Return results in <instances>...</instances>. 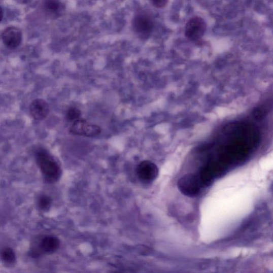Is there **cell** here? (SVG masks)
<instances>
[{
	"label": "cell",
	"instance_id": "7",
	"mask_svg": "<svg viewBox=\"0 0 273 273\" xmlns=\"http://www.w3.org/2000/svg\"><path fill=\"white\" fill-rule=\"evenodd\" d=\"M50 112L49 104L46 101L41 99H36L30 104L29 113L31 117L38 121L46 119Z\"/></svg>",
	"mask_w": 273,
	"mask_h": 273
},
{
	"label": "cell",
	"instance_id": "8",
	"mask_svg": "<svg viewBox=\"0 0 273 273\" xmlns=\"http://www.w3.org/2000/svg\"><path fill=\"white\" fill-rule=\"evenodd\" d=\"M197 178L193 175H187L181 178L178 186L183 194L195 196L198 193L199 186Z\"/></svg>",
	"mask_w": 273,
	"mask_h": 273
},
{
	"label": "cell",
	"instance_id": "4",
	"mask_svg": "<svg viewBox=\"0 0 273 273\" xmlns=\"http://www.w3.org/2000/svg\"><path fill=\"white\" fill-rule=\"evenodd\" d=\"M70 131L73 134L93 138L101 132V128L96 124L90 123L85 119H80L72 123Z\"/></svg>",
	"mask_w": 273,
	"mask_h": 273
},
{
	"label": "cell",
	"instance_id": "16",
	"mask_svg": "<svg viewBox=\"0 0 273 273\" xmlns=\"http://www.w3.org/2000/svg\"><path fill=\"white\" fill-rule=\"evenodd\" d=\"M118 273H119V272H118Z\"/></svg>",
	"mask_w": 273,
	"mask_h": 273
},
{
	"label": "cell",
	"instance_id": "5",
	"mask_svg": "<svg viewBox=\"0 0 273 273\" xmlns=\"http://www.w3.org/2000/svg\"><path fill=\"white\" fill-rule=\"evenodd\" d=\"M2 38L4 45L10 49H15L20 44L22 40V32L15 26L5 28L2 33Z\"/></svg>",
	"mask_w": 273,
	"mask_h": 273
},
{
	"label": "cell",
	"instance_id": "2",
	"mask_svg": "<svg viewBox=\"0 0 273 273\" xmlns=\"http://www.w3.org/2000/svg\"><path fill=\"white\" fill-rule=\"evenodd\" d=\"M132 25L135 32L142 39H148L154 27V20L148 14L140 13L133 18Z\"/></svg>",
	"mask_w": 273,
	"mask_h": 273
},
{
	"label": "cell",
	"instance_id": "11",
	"mask_svg": "<svg viewBox=\"0 0 273 273\" xmlns=\"http://www.w3.org/2000/svg\"><path fill=\"white\" fill-rule=\"evenodd\" d=\"M2 259L7 265H12L15 264L16 257L14 250L10 248L4 249L2 253Z\"/></svg>",
	"mask_w": 273,
	"mask_h": 273
},
{
	"label": "cell",
	"instance_id": "10",
	"mask_svg": "<svg viewBox=\"0 0 273 273\" xmlns=\"http://www.w3.org/2000/svg\"><path fill=\"white\" fill-rule=\"evenodd\" d=\"M59 240L55 236H48L41 241L40 247L42 251L46 253H54L59 248Z\"/></svg>",
	"mask_w": 273,
	"mask_h": 273
},
{
	"label": "cell",
	"instance_id": "13",
	"mask_svg": "<svg viewBox=\"0 0 273 273\" xmlns=\"http://www.w3.org/2000/svg\"><path fill=\"white\" fill-rule=\"evenodd\" d=\"M81 112L78 108L72 107L69 109L66 113V120L74 122L81 119Z\"/></svg>",
	"mask_w": 273,
	"mask_h": 273
},
{
	"label": "cell",
	"instance_id": "9",
	"mask_svg": "<svg viewBox=\"0 0 273 273\" xmlns=\"http://www.w3.org/2000/svg\"><path fill=\"white\" fill-rule=\"evenodd\" d=\"M44 8L46 14L51 18H58L61 16L65 10L64 4L56 0H47L44 3Z\"/></svg>",
	"mask_w": 273,
	"mask_h": 273
},
{
	"label": "cell",
	"instance_id": "3",
	"mask_svg": "<svg viewBox=\"0 0 273 273\" xmlns=\"http://www.w3.org/2000/svg\"><path fill=\"white\" fill-rule=\"evenodd\" d=\"M207 24L200 17H194L187 23L185 35L189 40L195 42L201 40L205 34Z\"/></svg>",
	"mask_w": 273,
	"mask_h": 273
},
{
	"label": "cell",
	"instance_id": "6",
	"mask_svg": "<svg viewBox=\"0 0 273 273\" xmlns=\"http://www.w3.org/2000/svg\"><path fill=\"white\" fill-rule=\"evenodd\" d=\"M136 174L142 181L149 183L154 181L158 176L159 169L154 163L144 161L136 168Z\"/></svg>",
	"mask_w": 273,
	"mask_h": 273
},
{
	"label": "cell",
	"instance_id": "12",
	"mask_svg": "<svg viewBox=\"0 0 273 273\" xmlns=\"http://www.w3.org/2000/svg\"><path fill=\"white\" fill-rule=\"evenodd\" d=\"M52 199L46 195H41L38 199V206L41 211H47L51 207Z\"/></svg>",
	"mask_w": 273,
	"mask_h": 273
},
{
	"label": "cell",
	"instance_id": "14",
	"mask_svg": "<svg viewBox=\"0 0 273 273\" xmlns=\"http://www.w3.org/2000/svg\"><path fill=\"white\" fill-rule=\"evenodd\" d=\"M151 3L155 8H162L166 5L167 2L166 0H153Z\"/></svg>",
	"mask_w": 273,
	"mask_h": 273
},
{
	"label": "cell",
	"instance_id": "15",
	"mask_svg": "<svg viewBox=\"0 0 273 273\" xmlns=\"http://www.w3.org/2000/svg\"><path fill=\"white\" fill-rule=\"evenodd\" d=\"M1 14H2V17H1V20H2L3 19V9L1 8Z\"/></svg>",
	"mask_w": 273,
	"mask_h": 273
},
{
	"label": "cell",
	"instance_id": "1",
	"mask_svg": "<svg viewBox=\"0 0 273 273\" xmlns=\"http://www.w3.org/2000/svg\"><path fill=\"white\" fill-rule=\"evenodd\" d=\"M36 158L47 183L52 184L59 180L61 168L53 156L47 151L41 149L37 151Z\"/></svg>",
	"mask_w": 273,
	"mask_h": 273
}]
</instances>
